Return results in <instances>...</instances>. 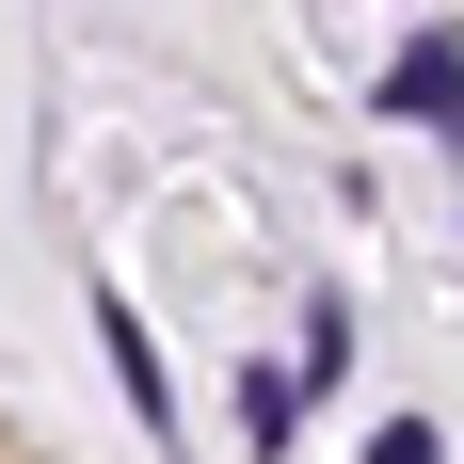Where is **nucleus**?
<instances>
[{
  "label": "nucleus",
  "mask_w": 464,
  "mask_h": 464,
  "mask_svg": "<svg viewBox=\"0 0 464 464\" xmlns=\"http://www.w3.org/2000/svg\"><path fill=\"white\" fill-rule=\"evenodd\" d=\"M384 112H449L464 129V48H401V64H384Z\"/></svg>",
  "instance_id": "f257e3e1"
},
{
  "label": "nucleus",
  "mask_w": 464,
  "mask_h": 464,
  "mask_svg": "<svg viewBox=\"0 0 464 464\" xmlns=\"http://www.w3.org/2000/svg\"><path fill=\"white\" fill-rule=\"evenodd\" d=\"M288 417H304V384H288V369H256V384H240V432H256V449H288Z\"/></svg>",
  "instance_id": "f03ea898"
},
{
  "label": "nucleus",
  "mask_w": 464,
  "mask_h": 464,
  "mask_svg": "<svg viewBox=\"0 0 464 464\" xmlns=\"http://www.w3.org/2000/svg\"><path fill=\"white\" fill-rule=\"evenodd\" d=\"M369 464H432V432H417V417H401V432H369Z\"/></svg>",
  "instance_id": "7ed1b4c3"
}]
</instances>
